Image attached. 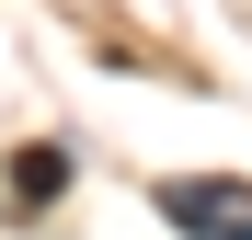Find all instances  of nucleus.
<instances>
[{"label":"nucleus","mask_w":252,"mask_h":240,"mask_svg":"<svg viewBox=\"0 0 252 240\" xmlns=\"http://www.w3.org/2000/svg\"><path fill=\"white\" fill-rule=\"evenodd\" d=\"M160 217L184 240H252V183L241 172H184V183H160Z\"/></svg>","instance_id":"1"}]
</instances>
